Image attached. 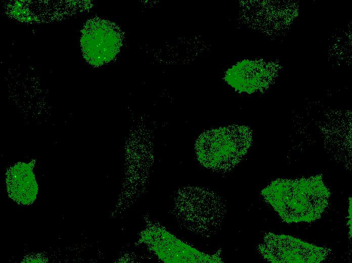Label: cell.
Here are the masks:
<instances>
[{
  "mask_svg": "<svg viewBox=\"0 0 352 263\" xmlns=\"http://www.w3.org/2000/svg\"><path fill=\"white\" fill-rule=\"evenodd\" d=\"M261 194L287 223L318 220L327 207L330 197V191L318 177L276 181Z\"/></svg>",
  "mask_w": 352,
  "mask_h": 263,
  "instance_id": "obj_1",
  "label": "cell"
},
{
  "mask_svg": "<svg viewBox=\"0 0 352 263\" xmlns=\"http://www.w3.org/2000/svg\"><path fill=\"white\" fill-rule=\"evenodd\" d=\"M251 132L243 126L229 125L204 132L196 143V153L204 167L217 172L231 170L249 148Z\"/></svg>",
  "mask_w": 352,
  "mask_h": 263,
  "instance_id": "obj_2",
  "label": "cell"
},
{
  "mask_svg": "<svg viewBox=\"0 0 352 263\" xmlns=\"http://www.w3.org/2000/svg\"><path fill=\"white\" fill-rule=\"evenodd\" d=\"M258 250L265 259L275 263L320 262L330 251L290 236L271 233L266 235Z\"/></svg>",
  "mask_w": 352,
  "mask_h": 263,
  "instance_id": "obj_3",
  "label": "cell"
},
{
  "mask_svg": "<svg viewBox=\"0 0 352 263\" xmlns=\"http://www.w3.org/2000/svg\"><path fill=\"white\" fill-rule=\"evenodd\" d=\"M121 37L112 23L102 20L89 22L83 30L81 45L85 59L98 65L112 59L117 53Z\"/></svg>",
  "mask_w": 352,
  "mask_h": 263,
  "instance_id": "obj_4",
  "label": "cell"
},
{
  "mask_svg": "<svg viewBox=\"0 0 352 263\" xmlns=\"http://www.w3.org/2000/svg\"><path fill=\"white\" fill-rule=\"evenodd\" d=\"M191 204L193 229L203 236H209L219 228L225 214V206L220 198L206 189H193Z\"/></svg>",
  "mask_w": 352,
  "mask_h": 263,
  "instance_id": "obj_5",
  "label": "cell"
},
{
  "mask_svg": "<svg viewBox=\"0 0 352 263\" xmlns=\"http://www.w3.org/2000/svg\"><path fill=\"white\" fill-rule=\"evenodd\" d=\"M8 181L10 193L16 200L27 204L36 196V187L33 173L29 168L17 167L11 173Z\"/></svg>",
  "mask_w": 352,
  "mask_h": 263,
  "instance_id": "obj_6",
  "label": "cell"
},
{
  "mask_svg": "<svg viewBox=\"0 0 352 263\" xmlns=\"http://www.w3.org/2000/svg\"><path fill=\"white\" fill-rule=\"evenodd\" d=\"M348 229L349 230V233L350 237L351 236V200H349V208H348V221L347 223Z\"/></svg>",
  "mask_w": 352,
  "mask_h": 263,
  "instance_id": "obj_7",
  "label": "cell"
}]
</instances>
